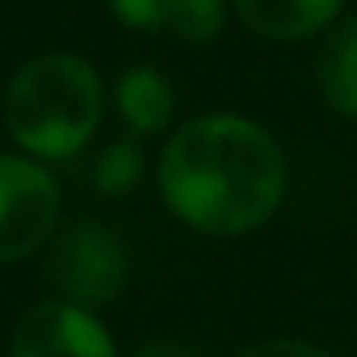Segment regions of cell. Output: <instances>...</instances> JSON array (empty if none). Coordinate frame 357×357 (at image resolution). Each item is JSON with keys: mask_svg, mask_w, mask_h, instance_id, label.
<instances>
[{"mask_svg": "<svg viewBox=\"0 0 357 357\" xmlns=\"http://www.w3.org/2000/svg\"><path fill=\"white\" fill-rule=\"evenodd\" d=\"M59 219L51 172L26 155H0V265L38 252Z\"/></svg>", "mask_w": 357, "mask_h": 357, "instance_id": "4", "label": "cell"}, {"mask_svg": "<svg viewBox=\"0 0 357 357\" xmlns=\"http://www.w3.org/2000/svg\"><path fill=\"white\" fill-rule=\"evenodd\" d=\"M135 357H211V353L190 340H155V344H143Z\"/></svg>", "mask_w": 357, "mask_h": 357, "instance_id": "12", "label": "cell"}, {"mask_svg": "<svg viewBox=\"0 0 357 357\" xmlns=\"http://www.w3.org/2000/svg\"><path fill=\"white\" fill-rule=\"evenodd\" d=\"M139 176H143V155L130 143L105 147L97 155V164H93V181H97L101 194H130L139 185Z\"/></svg>", "mask_w": 357, "mask_h": 357, "instance_id": "10", "label": "cell"}, {"mask_svg": "<svg viewBox=\"0 0 357 357\" xmlns=\"http://www.w3.org/2000/svg\"><path fill=\"white\" fill-rule=\"evenodd\" d=\"M236 357H332V353L319 344H307V340H261V344L240 349Z\"/></svg>", "mask_w": 357, "mask_h": 357, "instance_id": "11", "label": "cell"}, {"mask_svg": "<svg viewBox=\"0 0 357 357\" xmlns=\"http://www.w3.org/2000/svg\"><path fill=\"white\" fill-rule=\"evenodd\" d=\"M231 5L248 30L278 43L307 38L340 13V0H231Z\"/></svg>", "mask_w": 357, "mask_h": 357, "instance_id": "7", "label": "cell"}, {"mask_svg": "<svg viewBox=\"0 0 357 357\" xmlns=\"http://www.w3.org/2000/svg\"><path fill=\"white\" fill-rule=\"evenodd\" d=\"M47 282L63 303H76L84 311L114 303L126 286V248L101 223H72L51 244Z\"/></svg>", "mask_w": 357, "mask_h": 357, "instance_id": "3", "label": "cell"}, {"mask_svg": "<svg viewBox=\"0 0 357 357\" xmlns=\"http://www.w3.org/2000/svg\"><path fill=\"white\" fill-rule=\"evenodd\" d=\"M118 109L122 118L130 122V130L139 135H155L172 122V89L168 80L155 72V68H130L122 80H118Z\"/></svg>", "mask_w": 357, "mask_h": 357, "instance_id": "9", "label": "cell"}, {"mask_svg": "<svg viewBox=\"0 0 357 357\" xmlns=\"http://www.w3.org/2000/svg\"><path fill=\"white\" fill-rule=\"evenodd\" d=\"M168 211L206 236H244L278 211L286 160L273 135L240 114H206L176 130L160 155Z\"/></svg>", "mask_w": 357, "mask_h": 357, "instance_id": "1", "label": "cell"}, {"mask_svg": "<svg viewBox=\"0 0 357 357\" xmlns=\"http://www.w3.org/2000/svg\"><path fill=\"white\" fill-rule=\"evenodd\" d=\"M315 84L324 93V101L344 114L357 118V17L340 22L336 30H328V38L319 43L315 55Z\"/></svg>", "mask_w": 357, "mask_h": 357, "instance_id": "8", "label": "cell"}, {"mask_svg": "<svg viewBox=\"0 0 357 357\" xmlns=\"http://www.w3.org/2000/svg\"><path fill=\"white\" fill-rule=\"evenodd\" d=\"M9 357H114V340L93 311L47 298L17 319Z\"/></svg>", "mask_w": 357, "mask_h": 357, "instance_id": "5", "label": "cell"}, {"mask_svg": "<svg viewBox=\"0 0 357 357\" xmlns=\"http://www.w3.org/2000/svg\"><path fill=\"white\" fill-rule=\"evenodd\" d=\"M5 122L30 155L68 160L101 122V80L76 55H34L9 80Z\"/></svg>", "mask_w": 357, "mask_h": 357, "instance_id": "2", "label": "cell"}, {"mask_svg": "<svg viewBox=\"0 0 357 357\" xmlns=\"http://www.w3.org/2000/svg\"><path fill=\"white\" fill-rule=\"evenodd\" d=\"M118 22L147 34L211 43L223 30V0H109Z\"/></svg>", "mask_w": 357, "mask_h": 357, "instance_id": "6", "label": "cell"}]
</instances>
